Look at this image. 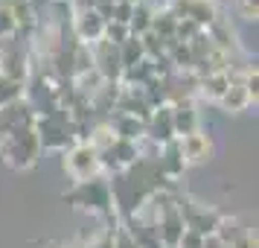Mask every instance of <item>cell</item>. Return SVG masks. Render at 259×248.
Wrapping results in <instances>:
<instances>
[{"instance_id": "11", "label": "cell", "mask_w": 259, "mask_h": 248, "mask_svg": "<svg viewBox=\"0 0 259 248\" xmlns=\"http://www.w3.org/2000/svg\"><path fill=\"white\" fill-rule=\"evenodd\" d=\"M175 29H178V18L169 9H160V12L152 15V32L154 36H160L163 41L169 38H175Z\"/></svg>"}, {"instance_id": "13", "label": "cell", "mask_w": 259, "mask_h": 248, "mask_svg": "<svg viewBox=\"0 0 259 248\" xmlns=\"http://www.w3.org/2000/svg\"><path fill=\"white\" fill-rule=\"evenodd\" d=\"M128 38H131V32H128V26H125V24H117V21H108V24H105L102 41L114 44V47H119V44H125Z\"/></svg>"}, {"instance_id": "20", "label": "cell", "mask_w": 259, "mask_h": 248, "mask_svg": "<svg viewBox=\"0 0 259 248\" xmlns=\"http://www.w3.org/2000/svg\"><path fill=\"white\" fill-rule=\"evenodd\" d=\"M114 248H137V245H134V239H131V236L122 234V236H119V242H117Z\"/></svg>"}, {"instance_id": "21", "label": "cell", "mask_w": 259, "mask_h": 248, "mask_svg": "<svg viewBox=\"0 0 259 248\" xmlns=\"http://www.w3.org/2000/svg\"><path fill=\"white\" fill-rule=\"evenodd\" d=\"M114 3H128V6H137L140 0H114Z\"/></svg>"}, {"instance_id": "9", "label": "cell", "mask_w": 259, "mask_h": 248, "mask_svg": "<svg viewBox=\"0 0 259 248\" xmlns=\"http://www.w3.org/2000/svg\"><path fill=\"white\" fill-rule=\"evenodd\" d=\"M184 155H181V146H178V140L166 143L163 146V155H160V172H166V175H178L181 169H184Z\"/></svg>"}, {"instance_id": "12", "label": "cell", "mask_w": 259, "mask_h": 248, "mask_svg": "<svg viewBox=\"0 0 259 248\" xmlns=\"http://www.w3.org/2000/svg\"><path fill=\"white\" fill-rule=\"evenodd\" d=\"M152 9H146L143 3H137L134 6V15H131V21H128V32L134 38H140V36H146L149 29H152Z\"/></svg>"}, {"instance_id": "15", "label": "cell", "mask_w": 259, "mask_h": 248, "mask_svg": "<svg viewBox=\"0 0 259 248\" xmlns=\"http://www.w3.org/2000/svg\"><path fill=\"white\" fill-rule=\"evenodd\" d=\"M175 248H204V236L187 228V231L181 234V239H178V245H175Z\"/></svg>"}, {"instance_id": "4", "label": "cell", "mask_w": 259, "mask_h": 248, "mask_svg": "<svg viewBox=\"0 0 259 248\" xmlns=\"http://www.w3.org/2000/svg\"><path fill=\"white\" fill-rule=\"evenodd\" d=\"M102 32H105V21L94 9L76 12V36H79V41H84L88 47H94L96 41H102Z\"/></svg>"}, {"instance_id": "18", "label": "cell", "mask_w": 259, "mask_h": 248, "mask_svg": "<svg viewBox=\"0 0 259 248\" xmlns=\"http://www.w3.org/2000/svg\"><path fill=\"white\" fill-rule=\"evenodd\" d=\"M15 32V21L6 6H0V36H12Z\"/></svg>"}, {"instance_id": "19", "label": "cell", "mask_w": 259, "mask_h": 248, "mask_svg": "<svg viewBox=\"0 0 259 248\" xmlns=\"http://www.w3.org/2000/svg\"><path fill=\"white\" fill-rule=\"evenodd\" d=\"M230 248H256V236L250 234V231H245V234L239 236V239H236Z\"/></svg>"}, {"instance_id": "7", "label": "cell", "mask_w": 259, "mask_h": 248, "mask_svg": "<svg viewBox=\"0 0 259 248\" xmlns=\"http://www.w3.org/2000/svg\"><path fill=\"white\" fill-rule=\"evenodd\" d=\"M227 88H230V79H227V70L224 73H210V76H201L198 79V94L212 99V102H219L224 94H227Z\"/></svg>"}, {"instance_id": "10", "label": "cell", "mask_w": 259, "mask_h": 248, "mask_svg": "<svg viewBox=\"0 0 259 248\" xmlns=\"http://www.w3.org/2000/svg\"><path fill=\"white\" fill-rule=\"evenodd\" d=\"M219 105H222L224 111L236 114V111H245V108L250 105V96H247V91L242 88V85H230V88H227V94L219 99Z\"/></svg>"}, {"instance_id": "22", "label": "cell", "mask_w": 259, "mask_h": 248, "mask_svg": "<svg viewBox=\"0 0 259 248\" xmlns=\"http://www.w3.org/2000/svg\"><path fill=\"white\" fill-rule=\"evenodd\" d=\"M224 248H230V245H224Z\"/></svg>"}, {"instance_id": "2", "label": "cell", "mask_w": 259, "mask_h": 248, "mask_svg": "<svg viewBox=\"0 0 259 248\" xmlns=\"http://www.w3.org/2000/svg\"><path fill=\"white\" fill-rule=\"evenodd\" d=\"M64 169H67L79 184L94 181L96 172L102 169V164H99V152H96L91 143H76L70 152L64 155Z\"/></svg>"}, {"instance_id": "17", "label": "cell", "mask_w": 259, "mask_h": 248, "mask_svg": "<svg viewBox=\"0 0 259 248\" xmlns=\"http://www.w3.org/2000/svg\"><path fill=\"white\" fill-rule=\"evenodd\" d=\"M242 88L247 91L250 102H256V96H259V76H256V70H247V76H245V82H242Z\"/></svg>"}, {"instance_id": "5", "label": "cell", "mask_w": 259, "mask_h": 248, "mask_svg": "<svg viewBox=\"0 0 259 248\" xmlns=\"http://www.w3.org/2000/svg\"><path fill=\"white\" fill-rule=\"evenodd\" d=\"M172 129H175V137H187L192 131H198V114L187 99L172 105Z\"/></svg>"}, {"instance_id": "3", "label": "cell", "mask_w": 259, "mask_h": 248, "mask_svg": "<svg viewBox=\"0 0 259 248\" xmlns=\"http://www.w3.org/2000/svg\"><path fill=\"white\" fill-rule=\"evenodd\" d=\"M178 146H181L184 161H189V164H204L212 155V140L207 134H201V131H192L187 137H178Z\"/></svg>"}, {"instance_id": "6", "label": "cell", "mask_w": 259, "mask_h": 248, "mask_svg": "<svg viewBox=\"0 0 259 248\" xmlns=\"http://www.w3.org/2000/svg\"><path fill=\"white\" fill-rule=\"evenodd\" d=\"M146 126H152V131H157V134H152L154 140H160L166 146V143L178 140L175 137V129H172V105H157L152 111V120L146 123Z\"/></svg>"}, {"instance_id": "16", "label": "cell", "mask_w": 259, "mask_h": 248, "mask_svg": "<svg viewBox=\"0 0 259 248\" xmlns=\"http://www.w3.org/2000/svg\"><path fill=\"white\" fill-rule=\"evenodd\" d=\"M131 15H134V6H128V3H114V15H111V21H117V24H125V26H128Z\"/></svg>"}, {"instance_id": "8", "label": "cell", "mask_w": 259, "mask_h": 248, "mask_svg": "<svg viewBox=\"0 0 259 248\" xmlns=\"http://www.w3.org/2000/svg\"><path fill=\"white\" fill-rule=\"evenodd\" d=\"M111 129H114V134L122 137V140H140L143 131H146V126H143V120H137V117L119 114L117 123H111Z\"/></svg>"}, {"instance_id": "1", "label": "cell", "mask_w": 259, "mask_h": 248, "mask_svg": "<svg viewBox=\"0 0 259 248\" xmlns=\"http://www.w3.org/2000/svg\"><path fill=\"white\" fill-rule=\"evenodd\" d=\"M0 149L6 155V161L12 166H32L38 161V152H41V143H38V134H35V126L29 129H15L9 134H0Z\"/></svg>"}, {"instance_id": "14", "label": "cell", "mask_w": 259, "mask_h": 248, "mask_svg": "<svg viewBox=\"0 0 259 248\" xmlns=\"http://www.w3.org/2000/svg\"><path fill=\"white\" fill-rule=\"evenodd\" d=\"M18 96H21V85L18 82H9L6 76H0V108L12 105L18 102Z\"/></svg>"}]
</instances>
